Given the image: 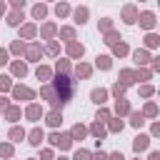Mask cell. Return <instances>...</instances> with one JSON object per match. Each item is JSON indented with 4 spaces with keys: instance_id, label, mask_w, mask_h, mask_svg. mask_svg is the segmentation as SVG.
Listing matches in <instances>:
<instances>
[{
    "instance_id": "cell-19",
    "label": "cell",
    "mask_w": 160,
    "mask_h": 160,
    "mask_svg": "<svg viewBox=\"0 0 160 160\" xmlns=\"http://www.w3.org/2000/svg\"><path fill=\"white\" fill-rule=\"evenodd\" d=\"M112 50H115V55H125V52H128V45H125V42H115Z\"/></svg>"
},
{
    "instance_id": "cell-16",
    "label": "cell",
    "mask_w": 160,
    "mask_h": 160,
    "mask_svg": "<svg viewBox=\"0 0 160 160\" xmlns=\"http://www.w3.org/2000/svg\"><path fill=\"white\" fill-rule=\"evenodd\" d=\"M72 138H75V140H82V138H85V128H82V125H75V128H72Z\"/></svg>"
},
{
    "instance_id": "cell-12",
    "label": "cell",
    "mask_w": 160,
    "mask_h": 160,
    "mask_svg": "<svg viewBox=\"0 0 160 160\" xmlns=\"http://www.w3.org/2000/svg\"><path fill=\"white\" fill-rule=\"evenodd\" d=\"M45 12H48V8H45V5H35V8H32V15H35L38 20H40V18H45Z\"/></svg>"
},
{
    "instance_id": "cell-7",
    "label": "cell",
    "mask_w": 160,
    "mask_h": 160,
    "mask_svg": "<svg viewBox=\"0 0 160 160\" xmlns=\"http://www.w3.org/2000/svg\"><path fill=\"white\" fill-rule=\"evenodd\" d=\"M40 52H42V48H40V45H30V48H28V60H38V58H40Z\"/></svg>"
},
{
    "instance_id": "cell-44",
    "label": "cell",
    "mask_w": 160,
    "mask_h": 160,
    "mask_svg": "<svg viewBox=\"0 0 160 160\" xmlns=\"http://www.w3.org/2000/svg\"><path fill=\"white\" fill-rule=\"evenodd\" d=\"M5 62H8V52H5V50H0V65H5Z\"/></svg>"
},
{
    "instance_id": "cell-20",
    "label": "cell",
    "mask_w": 160,
    "mask_h": 160,
    "mask_svg": "<svg viewBox=\"0 0 160 160\" xmlns=\"http://www.w3.org/2000/svg\"><path fill=\"white\" fill-rule=\"evenodd\" d=\"M135 60H138L140 65H142V62H148V52H145V50H135Z\"/></svg>"
},
{
    "instance_id": "cell-47",
    "label": "cell",
    "mask_w": 160,
    "mask_h": 160,
    "mask_svg": "<svg viewBox=\"0 0 160 160\" xmlns=\"http://www.w3.org/2000/svg\"><path fill=\"white\" fill-rule=\"evenodd\" d=\"M110 160H125V158H122L120 152H112V155H110Z\"/></svg>"
},
{
    "instance_id": "cell-33",
    "label": "cell",
    "mask_w": 160,
    "mask_h": 160,
    "mask_svg": "<svg viewBox=\"0 0 160 160\" xmlns=\"http://www.w3.org/2000/svg\"><path fill=\"white\" fill-rule=\"evenodd\" d=\"M52 32H55V25H45V28H42V35H45V38H50Z\"/></svg>"
},
{
    "instance_id": "cell-30",
    "label": "cell",
    "mask_w": 160,
    "mask_h": 160,
    "mask_svg": "<svg viewBox=\"0 0 160 160\" xmlns=\"http://www.w3.org/2000/svg\"><path fill=\"white\" fill-rule=\"evenodd\" d=\"M130 118H132V125H135V128H140V125H142V115H140V112H132Z\"/></svg>"
},
{
    "instance_id": "cell-4",
    "label": "cell",
    "mask_w": 160,
    "mask_h": 160,
    "mask_svg": "<svg viewBox=\"0 0 160 160\" xmlns=\"http://www.w3.org/2000/svg\"><path fill=\"white\" fill-rule=\"evenodd\" d=\"M68 52H70L72 58H82V52H85V48H82L80 42H70V45H68Z\"/></svg>"
},
{
    "instance_id": "cell-9",
    "label": "cell",
    "mask_w": 160,
    "mask_h": 160,
    "mask_svg": "<svg viewBox=\"0 0 160 160\" xmlns=\"http://www.w3.org/2000/svg\"><path fill=\"white\" fill-rule=\"evenodd\" d=\"M105 98H108V92H105V90H92V100H95L98 105H102V102H105Z\"/></svg>"
},
{
    "instance_id": "cell-45",
    "label": "cell",
    "mask_w": 160,
    "mask_h": 160,
    "mask_svg": "<svg viewBox=\"0 0 160 160\" xmlns=\"http://www.w3.org/2000/svg\"><path fill=\"white\" fill-rule=\"evenodd\" d=\"M140 92H142V95H152V88H150V85H145V88H142Z\"/></svg>"
},
{
    "instance_id": "cell-15",
    "label": "cell",
    "mask_w": 160,
    "mask_h": 160,
    "mask_svg": "<svg viewBox=\"0 0 160 160\" xmlns=\"http://www.w3.org/2000/svg\"><path fill=\"white\" fill-rule=\"evenodd\" d=\"M115 110H118V112H130V105H128L122 98H118V105H115Z\"/></svg>"
},
{
    "instance_id": "cell-31",
    "label": "cell",
    "mask_w": 160,
    "mask_h": 160,
    "mask_svg": "<svg viewBox=\"0 0 160 160\" xmlns=\"http://www.w3.org/2000/svg\"><path fill=\"white\" fill-rule=\"evenodd\" d=\"M75 160H90V152L88 150H78L75 152Z\"/></svg>"
},
{
    "instance_id": "cell-49",
    "label": "cell",
    "mask_w": 160,
    "mask_h": 160,
    "mask_svg": "<svg viewBox=\"0 0 160 160\" xmlns=\"http://www.w3.org/2000/svg\"><path fill=\"white\" fill-rule=\"evenodd\" d=\"M2 10H5V5H2V2H0V15H2Z\"/></svg>"
},
{
    "instance_id": "cell-50",
    "label": "cell",
    "mask_w": 160,
    "mask_h": 160,
    "mask_svg": "<svg viewBox=\"0 0 160 160\" xmlns=\"http://www.w3.org/2000/svg\"><path fill=\"white\" fill-rule=\"evenodd\" d=\"M60 160H65V158H60Z\"/></svg>"
},
{
    "instance_id": "cell-27",
    "label": "cell",
    "mask_w": 160,
    "mask_h": 160,
    "mask_svg": "<svg viewBox=\"0 0 160 160\" xmlns=\"http://www.w3.org/2000/svg\"><path fill=\"white\" fill-rule=\"evenodd\" d=\"M158 42H160V40H158V35H152V32H150V35L145 38V45H150V48H155Z\"/></svg>"
},
{
    "instance_id": "cell-48",
    "label": "cell",
    "mask_w": 160,
    "mask_h": 160,
    "mask_svg": "<svg viewBox=\"0 0 160 160\" xmlns=\"http://www.w3.org/2000/svg\"><path fill=\"white\" fill-rule=\"evenodd\" d=\"M150 160H160V152H152V155H150Z\"/></svg>"
},
{
    "instance_id": "cell-17",
    "label": "cell",
    "mask_w": 160,
    "mask_h": 160,
    "mask_svg": "<svg viewBox=\"0 0 160 160\" xmlns=\"http://www.w3.org/2000/svg\"><path fill=\"white\" fill-rule=\"evenodd\" d=\"M40 140H42V130H32L30 132V142L32 145H40Z\"/></svg>"
},
{
    "instance_id": "cell-13",
    "label": "cell",
    "mask_w": 160,
    "mask_h": 160,
    "mask_svg": "<svg viewBox=\"0 0 160 160\" xmlns=\"http://www.w3.org/2000/svg\"><path fill=\"white\" fill-rule=\"evenodd\" d=\"M98 68L108 70V68H110V58H108V55H98Z\"/></svg>"
},
{
    "instance_id": "cell-11",
    "label": "cell",
    "mask_w": 160,
    "mask_h": 160,
    "mask_svg": "<svg viewBox=\"0 0 160 160\" xmlns=\"http://www.w3.org/2000/svg\"><path fill=\"white\" fill-rule=\"evenodd\" d=\"M85 18H88V10H85V8H78V10H75V22H80V25H82V22H85Z\"/></svg>"
},
{
    "instance_id": "cell-8",
    "label": "cell",
    "mask_w": 160,
    "mask_h": 160,
    "mask_svg": "<svg viewBox=\"0 0 160 160\" xmlns=\"http://www.w3.org/2000/svg\"><path fill=\"white\" fill-rule=\"evenodd\" d=\"M148 148V135H138L135 138V150L140 152V150H145Z\"/></svg>"
},
{
    "instance_id": "cell-23",
    "label": "cell",
    "mask_w": 160,
    "mask_h": 160,
    "mask_svg": "<svg viewBox=\"0 0 160 160\" xmlns=\"http://www.w3.org/2000/svg\"><path fill=\"white\" fill-rule=\"evenodd\" d=\"M60 120H62V118H60V112H50V118H48V122H50L52 128H55V125H60Z\"/></svg>"
},
{
    "instance_id": "cell-38",
    "label": "cell",
    "mask_w": 160,
    "mask_h": 160,
    "mask_svg": "<svg viewBox=\"0 0 160 160\" xmlns=\"http://www.w3.org/2000/svg\"><path fill=\"white\" fill-rule=\"evenodd\" d=\"M5 88H10V78L2 75V78H0V90H5Z\"/></svg>"
},
{
    "instance_id": "cell-10",
    "label": "cell",
    "mask_w": 160,
    "mask_h": 160,
    "mask_svg": "<svg viewBox=\"0 0 160 160\" xmlns=\"http://www.w3.org/2000/svg\"><path fill=\"white\" fill-rule=\"evenodd\" d=\"M40 112H42V110H40V105H30V108H28V118H30V120H38V118H40Z\"/></svg>"
},
{
    "instance_id": "cell-6",
    "label": "cell",
    "mask_w": 160,
    "mask_h": 160,
    "mask_svg": "<svg viewBox=\"0 0 160 160\" xmlns=\"http://www.w3.org/2000/svg\"><path fill=\"white\" fill-rule=\"evenodd\" d=\"M122 18H125V22H135V18H138L135 8H132V5H128V8L122 10Z\"/></svg>"
},
{
    "instance_id": "cell-22",
    "label": "cell",
    "mask_w": 160,
    "mask_h": 160,
    "mask_svg": "<svg viewBox=\"0 0 160 160\" xmlns=\"http://www.w3.org/2000/svg\"><path fill=\"white\" fill-rule=\"evenodd\" d=\"M38 78H40V80H48V78H50V68H42V65H40V68H38Z\"/></svg>"
},
{
    "instance_id": "cell-24",
    "label": "cell",
    "mask_w": 160,
    "mask_h": 160,
    "mask_svg": "<svg viewBox=\"0 0 160 160\" xmlns=\"http://www.w3.org/2000/svg\"><path fill=\"white\" fill-rule=\"evenodd\" d=\"M10 138H12V140H22V138H25V132H22L20 128H12V130H10Z\"/></svg>"
},
{
    "instance_id": "cell-39",
    "label": "cell",
    "mask_w": 160,
    "mask_h": 160,
    "mask_svg": "<svg viewBox=\"0 0 160 160\" xmlns=\"http://www.w3.org/2000/svg\"><path fill=\"white\" fill-rule=\"evenodd\" d=\"M90 160H108V155L105 152H95V155H90Z\"/></svg>"
},
{
    "instance_id": "cell-21",
    "label": "cell",
    "mask_w": 160,
    "mask_h": 160,
    "mask_svg": "<svg viewBox=\"0 0 160 160\" xmlns=\"http://www.w3.org/2000/svg\"><path fill=\"white\" fill-rule=\"evenodd\" d=\"M25 70H28V68H25L22 62H12V72H15V75H25Z\"/></svg>"
},
{
    "instance_id": "cell-37",
    "label": "cell",
    "mask_w": 160,
    "mask_h": 160,
    "mask_svg": "<svg viewBox=\"0 0 160 160\" xmlns=\"http://www.w3.org/2000/svg\"><path fill=\"white\" fill-rule=\"evenodd\" d=\"M112 92H115V95H118V98H120V95H122V92H125V85H120V82H118V85H115V88H112Z\"/></svg>"
},
{
    "instance_id": "cell-26",
    "label": "cell",
    "mask_w": 160,
    "mask_h": 160,
    "mask_svg": "<svg viewBox=\"0 0 160 160\" xmlns=\"http://www.w3.org/2000/svg\"><path fill=\"white\" fill-rule=\"evenodd\" d=\"M35 35V25H25L22 28V38H32Z\"/></svg>"
},
{
    "instance_id": "cell-1",
    "label": "cell",
    "mask_w": 160,
    "mask_h": 160,
    "mask_svg": "<svg viewBox=\"0 0 160 160\" xmlns=\"http://www.w3.org/2000/svg\"><path fill=\"white\" fill-rule=\"evenodd\" d=\"M50 88H52V92L58 95L60 105H65V102L72 98V92H75V85H72V80H70L68 75H58V78H55V82H52Z\"/></svg>"
},
{
    "instance_id": "cell-41",
    "label": "cell",
    "mask_w": 160,
    "mask_h": 160,
    "mask_svg": "<svg viewBox=\"0 0 160 160\" xmlns=\"http://www.w3.org/2000/svg\"><path fill=\"white\" fill-rule=\"evenodd\" d=\"M110 130H115V132H118V130H122V122H120V120H115V122L110 125Z\"/></svg>"
},
{
    "instance_id": "cell-42",
    "label": "cell",
    "mask_w": 160,
    "mask_h": 160,
    "mask_svg": "<svg viewBox=\"0 0 160 160\" xmlns=\"http://www.w3.org/2000/svg\"><path fill=\"white\" fill-rule=\"evenodd\" d=\"M12 52H22V42H12Z\"/></svg>"
},
{
    "instance_id": "cell-5",
    "label": "cell",
    "mask_w": 160,
    "mask_h": 160,
    "mask_svg": "<svg viewBox=\"0 0 160 160\" xmlns=\"http://www.w3.org/2000/svg\"><path fill=\"white\" fill-rule=\"evenodd\" d=\"M140 25H142V28H152V25H155V15H152V12H142V15H140Z\"/></svg>"
},
{
    "instance_id": "cell-25",
    "label": "cell",
    "mask_w": 160,
    "mask_h": 160,
    "mask_svg": "<svg viewBox=\"0 0 160 160\" xmlns=\"http://www.w3.org/2000/svg\"><path fill=\"white\" fill-rule=\"evenodd\" d=\"M20 20H22V12H12V15L8 18V22H10V25H18Z\"/></svg>"
},
{
    "instance_id": "cell-36",
    "label": "cell",
    "mask_w": 160,
    "mask_h": 160,
    "mask_svg": "<svg viewBox=\"0 0 160 160\" xmlns=\"http://www.w3.org/2000/svg\"><path fill=\"white\" fill-rule=\"evenodd\" d=\"M58 72H62V75L68 72V62H65V60H60V62H58Z\"/></svg>"
},
{
    "instance_id": "cell-14",
    "label": "cell",
    "mask_w": 160,
    "mask_h": 160,
    "mask_svg": "<svg viewBox=\"0 0 160 160\" xmlns=\"http://www.w3.org/2000/svg\"><path fill=\"white\" fill-rule=\"evenodd\" d=\"M120 78H122V85H130V82H132V78H135V72L122 70V72H120Z\"/></svg>"
},
{
    "instance_id": "cell-18",
    "label": "cell",
    "mask_w": 160,
    "mask_h": 160,
    "mask_svg": "<svg viewBox=\"0 0 160 160\" xmlns=\"http://www.w3.org/2000/svg\"><path fill=\"white\" fill-rule=\"evenodd\" d=\"M92 132L98 135V142H100V140H102V135H105V128H102L100 122H95V125H92Z\"/></svg>"
},
{
    "instance_id": "cell-35",
    "label": "cell",
    "mask_w": 160,
    "mask_h": 160,
    "mask_svg": "<svg viewBox=\"0 0 160 160\" xmlns=\"http://www.w3.org/2000/svg\"><path fill=\"white\" fill-rule=\"evenodd\" d=\"M55 12H58V15H65V12H68V5H65V2H60V5L55 8Z\"/></svg>"
},
{
    "instance_id": "cell-3",
    "label": "cell",
    "mask_w": 160,
    "mask_h": 160,
    "mask_svg": "<svg viewBox=\"0 0 160 160\" xmlns=\"http://www.w3.org/2000/svg\"><path fill=\"white\" fill-rule=\"evenodd\" d=\"M12 95H15L18 100H20V98H22V100H32V98H35V92H32V90H28V88H20V85L12 90Z\"/></svg>"
},
{
    "instance_id": "cell-43",
    "label": "cell",
    "mask_w": 160,
    "mask_h": 160,
    "mask_svg": "<svg viewBox=\"0 0 160 160\" xmlns=\"http://www.w3.org/2000/svg\"><path fill=\"white\" fill-rule=\"evenodd\" d=\"M155 112H158L155 105H148V108H145V115H155Z\"/></svg>"
},
{
    "instance_id": "cell-32",
    "label": "cell",
    "mask_w": 160,
    "mask_h": 160,
    "mask_svg": "<svg viewBox=\"0 0 160 160\" xmlns=\"http://www.w3.org/2000/svg\"><path fill=\"white\" fill-rule=\"evenodd\" d=\"M105 42H108V45H115V42H118V32H108Z\"/></svg>"
},
{
    "instance_id": "cell-2",
    "label": "cell",
    "mask_w": 160,
    "mask_h": 160,
    "mask_svg": "<svg viewBox=\"0 0 160 160\" xmlns=\"http://www.w3.org/2000/svg\"><path fill=\"white\" fill-rule=\"evenodd\" d=\"M50 142H52V145H60V148H68V145H70V135L52 132V135H50Z\"/></svg>"
},
{
    "instance_id": "cell-29",
    "label": "cell",
    "mask_w": 160,
    "mask_h": 160,
    "mask_svg": "<svg viewBox=\"0 0 160 160\" xmlns=\"http://www.w3.org/2000/svg\"><path fill=\"white\" fill-rule=\"evenodd\" d=\"M8 118H10V120H18V118H20V110H18V108H8Z\"/></svg>"
},
{
    "instance_id": "cell-28",
    "label": "cell",
    "mask_w": 160,
    "mask_h": 160,
    "mask_svg": "<svg viewBox=\"0 0 160 160\" xmlns=\"http://www.w3.org/2000/svg\"><path fill=\"white\" fill-rule=\"evenodd\" d=\"M75 72H78V75H82V78H88V75H90V68H88V65H78V70H75Z\"/></svg>"
},
{
    "instance_id": "cell-34",
    "label": "cell",
    "mask_w": 160,
    "mask_h": 160,
    "mask_svg": "<svg viewBox=\"0 0 160 160\" xmlns=\"http://www.w3.org/2000/svg\"><path fill=\"white\" fill-rule=\"evenodd\" d=\"M60 35H62V38H68V40H72V35H75V32H72L70 28H62V30H60Z\"/></svg>"
},
{
    "instance_id": "cell-40",
    "label": "cell",
    "mask_w": 160,
    "mask_h": 160,
    "mask_svg": "<svg viewBox=\"0 0 160 160\" xmlns=\"http://www.w3.org/2000/svg\"><path fill=\"white\" fill-rule=\"evenodd\" d=\"M48 52L55 55V52H58V42H50V45H48Z\"/></svg>"
},
{
    "instance_id": "cell-46",
    "label": "cell",
    "mask_w": 160,
    "mask_h": 160,
    "mask_svg": "<svg viewBox=\"0 0 160 160\" xmlns=\"http://www.w3.org/2000/svg\"><path fill=\"white\" fill-rule=\"evenodd\" d=\"M0 110H8V100L5 98H0Z\"/></svg>"
}]
</instances>
